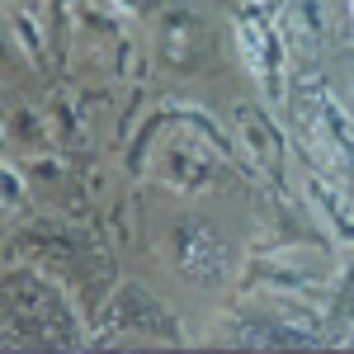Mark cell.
Here are the masks:
<instances>
[{"label":"cell","instance_id":"obj_2","mask_svg":"<svg viewBox=\"0 0 354 354\" xmlns=\"http://www.w3.org/2000/svg\"><path fill=\"white\" fill-rule=\"evenodd\" d=\"M298 189H302V203H307V208L317 213V222L330 232V245L354 250V203L345 198V189H335L322 170H302Z\"/></svg>","mask_w":354,"mask_h":354},{"label":"cell","instance_id":"obj_7","mask_svg":"<svg viewBox=\"0 0 354 354\" xmlns=\"http://www.w3.org/2000/svg\"><path fill=\"white\" fill-rule=\"evenodd\" d=\"M288 24H293V33L298 38H307V43H317L322 38V0H288Z\"/></svg>","mask_w":354,"mask_h":354},{"label":"cell","instance_id":"obj_3","mask_svg":"<svg viewBox=\"0 0 354 354\" xmlns=\"http://www.w3.org/2000/svg\"><path fill=\"white\" fill-rule=\"evenodd\" d=\"M250 279H255V283H265L270 293H293V298H302V293L322 279V270L312 265V255H307V250L279 245V250H265V255L250 265Z\"/></svg>","mask_w":354,"mask_h":354},{"label":"cell","instance_id":"obj_5","mask_svg":"<svg viewBox=\"0 0 354 354\" xmlns=\"http://www.w3.org/2000/svg\"><path fill=\"white\" fill-rule=\"evenodd\" d=\"M236 137L245 142V151H250V161L260 165L265 175H274L279 165H283V133L274 128V118L265 109H255V104H236Z\"/></svg>","mask_w":354,"mask_h":354},{"label":"cell","instance_id":"obj_1","mask_svg":"<svg viewBox=\"0 0 354 354\" xmlns=\"http://www.w3.org/2000/svg\"><path fill=\"white\" fill-rule=\"evenodd\" d=\"M236 53H241V66L255 76V85L265 90L270 109H279L288 100V62H283V33L255 10V15H241L236 19Z\"/></svg>","mask_w":354,"mask_h":354},{"label":"cell","instance_id":"obj_4","mask_svg":"<svg viewBox=\"0 0 354 354\" xmlns=\"http://www.w3.org/2000/svg\"><path fill=\"white\" fill-rule=\"evenodd\" d=\"M170 118L185 128L189 137H198L203 147H213L218 151V161H227V165H236V170H245L250 180L260 175V165L250 161V151H245V142H232V133L222 128L218 118L208 109H198V104H170Z\"/></svg>","mask_w":354,"mask_h":354},{"label":"cell","instance_id":"obj_6","mask_svg":"<svg viewBox=\"0 0 354 354\" xmlns=\"http://www.w3.org/2000/svg\"><path fill=\"white\" fill-rule=\"evenodd\" d=\"M5 19H10V33H15V43H19V53L28 62H43V28H38V15L33 10H15L10 0H5Z\"/></svg>","mask_w":354,"mask_h":354},{"label":"cell","instance_id":"obj_9","mask_svg":"<svg viewBox=\"0 0 354 354\" xmlns=\"http://www.w3.org/2000/svg\"><path fill=\"white\" fill-rule=\"evenodd\" d=\"M100 5H109V15H118V19H133L142 10V0H100Z\"/></svg>","mask_w":354,"mask_h":354},{"label":"cell","instance_id":"obj_8","mask_svg":"<svg viewBox=\"0 0 354 354\" xmlns=\"http://www.w3.org/2000/svg\"><path fill=\"white\" fill-rule=\"evenodd\" d=\"M0 175H5V198H0V208L15 218V213H24V203H28V194H24V175H19V165L15 161H5L0 165Z\"/></svg>","mask_w":354,"mask_h":354}]
</instances>
